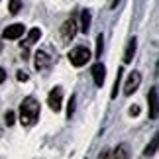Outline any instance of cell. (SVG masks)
<instances>
[{
	"label": "cell",
	"instance_id": "obj_1",
	"mask_svg": "<svg viewBox=\"0 0 159 159\" xmlns=\"http://www.w3.org/2000/svg\"><path fill=\"white\" fill-rule=\"evenodd\" d=\"M39 116V102L34 96L24 98V102L20 104V122L22 126H32Z\"/></svg>",
	"mask_w": 159,
	"mask_h": 159
},
{
	"label": "cell",
	"instance_id": "obj_2",
	"mask_svg": "<svg viewBox=\"0 0 159 159\" xmlns=\"http://www.w3.org/2000/svg\"><path fill=\"white\" fill-rule=\"evenodd\" d=\"M89 59H90V51L87 47H75V49L69 53V61H71V65H75V67H83Z\"/></svg>",
	"mask_w": 159,
	"mask_h": 159
},
{
	"label": "cell",
	"instance_id": "obj_3",
	"mask_svg": "<svg viewBox=\"0 0 159 159\" xmlns=\"http://www.w3.org/2000/svg\"><path fill=\"white\" fill-rule=\"evenodd\" d=\"M61 102H63V90H61L59 87H55L49 93V96H47V104H49L51 110L59 112V110H61Z\"/></svg>",
	"mask_w": 159,
	"mask_h": 159
},
{
	"label": "cell",
	"instance_id": "obj_4",
	"mask_svg": "<svg viewBox=\"0 0 159 159\" xmlns=\"http://www.w3.org/2000/svg\"><path fill=\"white\" fill-rule=\"evenodd\" d=\"M139 83H142V75H139L138 71H134L130 77H128V83H126V87H124V94H134L138 90V87H139Z\"/></svg>",
	"mask_w": 159,
	"mask_h": 159
},
{
	"label": "cell",
	"instance_id": "obj_5",
	"mask_svg": "<svg viewBox=\"0 0 159 159\" xmlns=\"http://www.w3.org/2000/svg\"><path fill=\"white\" fill-rule=\"evenodd\" d=\"M24 24H12L4 30V39H18L20 35H24Z\"/></svg>",
	"mask_w": 159,
	"mask_h": 159
},
{
	"label": "cell",
	"instance_id": "obj_6",
	"mask_svg": "<svg viewBox=\"0 0 159 159\" xmlns=\"http://www.w3.org/2000/svg\"><path fill=\"white\" fill-rule=\"evenodd\" d=\"M77 24H75V20H67L63 26H61V35H63V39L65 41H71L73 38H75V34H77Z\"/></svg>",
	"mask_w": 159,
	"mask_h": 159
},
{
	"label": "cell",
	"instance_id": "obj_7",
	"mask_svg": "<svg viewBox=\"0 0 159 159\" xmlns=\"http://www.w3.org/2000/svg\"><path fill=\"white\" fill-rule=\"evenodd\" d=\"M93 79H94V84L96 87H102L104 84V79H106V69L102 63H96L93 67Z\"/></svg>",
	"mask_w": 159,
	"mask_h": 159
},
{
	"label": "cell",
	"instance_id": "obj_8",
	"mask_svg": "<svg viewBox=\"0 0 159 159\" xmlns=\"http://www.w3.org/2000/svg\"><path fill=\"white\" fill-rule=\"evenodd\" d=\"M148 102H149V116L151 118H157V87H153L148 94Z\"/></svg>",
	"mask_w": 159,
	"mask_h": 159
},
{
	"label": "cell",
	"instance_id": "obj_9",
	"mask_svg": "<svg viewBox=\"0 0 159 159\" xmlns=\"http://www.w3.org/2000/svg\"><path fill=\"white\" fill-rule=\"evenodd\" d=\"M136 49H138V39L132 38L130 43H128V47H126V53H124V63H132L134 55H136Z\"/></svg>",
	"mask_w": 159,
	"mask_h": 159
},
{
	"label": "cell",
	"instance_id": "obj_10",
	"mask_svg": "<svg viewBox=\"0 0 159 159\" xmlns=\"http://www.w3.org/2000/svg\"><path fill=\"white\" fill-rule=\"evenodd\" d=\"M49 63H51V59H49V55H47L45 51L35 53V69H45Z\"/></svg>",
	"mask_w": 159,
	"mask_h": 159
},
{
	"label": "cell",
	"instance_id": "obj_11",
	"mask_svg": "<svg viewBox=\"0 0 159 159\" xmlns=\"http://www.w3.org/2000/svg\"><path fill=\"white\" fill-rule=\"evenodd\" d=\"M81 32L87 34L89 32V28H90V12L89 10H83V14H81Z\"/></svg>",
	"mask_w": 159,
	"mask_h": 159
},
{
	"label": "cell",
	"instance_id": "obj_12",
	"mask_svg": "<svg viewBox=\"0 0 159 159\" xmlns=\"http://www.w3.org/2000/svg\"><path fill=\"white\" fill-rule=\"evenodd\" d=\"M41 38V32L38 28H34V30H30V34H28V43H35Z\"/></svg>",
	"mask_w": 159,
	"mask_h": 159
},
{
	"label": "cell",
	"instance_id": "obj_13",
	"mask_svg": "<svg viewBox=\"0 0 159 159\" xmlns=\"http://www.w3.org/2000/svg\"><path fill=\"white\" fill-rule=\"evenodd\" d=\"M8 10H10V14H18L22 10V0H10Z\"/></svg>",
	"mask_w": 159,
	"mask_h": 159
},
{
	"label": "cell",
	"instance_id": "obj_14",
	"mask_svg": "<svg viewBox=\"0 0 159 159\" xmlns=\"http://www.w3.org/2000/svg\"><path fill=\"white\" fill-rule=\"evenodd\" d=\"M155 149H157V138H153V139H151V143L148 145V148H145L143 155H145V157H148V155H153V153H155Z\"/></svg>",
	"mask_w": 159,
	"mask_h": 159
},
{
	"label": "cell",
	"instance_id": "obj_15",
	"mask_svg": "<svg viewBox=\"0 0 159 159\" xmlns=\"http://www.w3.org/2000/svg\"><path fill=\"white\" fill-rule=\"evenodd\" d=\"M4 122H6V126H12L16 122V114L12 112V110H8V112H6V116H4Z\"/></svg>",
	"mask_w": 159,
	"mask_h": 159
},
{
	"label": "cell",
	"instance_id": "obj_16",
	"mask_svg": "<svg viewBox=\"0 0 159 159\" xmlns=\"http://www.w3.org/2000/svg\"><path fill=\"white\" fill-rule=\"evenodd\" d=\"M120 81H122V69L118 71V75H116V83H114V90H112V98H116V94H118V87H120Z\"/></svg>",
	"mask_w": 159,
	"mask_h": 159
},
{
	"label": "cell",
	"instance_id": "obj_17",
	"mask_svg": "<svg viewBox=\"0 0 159 159\" xmlns=\"http://www.w3.org/2000/svg\"><path fill=\"white\" fill-rule=\"evenodd\" d=\"M102 41H104V38H102V34L96 38V57H100L102 55Z\"/></svg>",
	"mask_w": 159,
	"mask_h": 159
},
{
	"label": "cell",
	"instance_id": "obj_18",
	"mask_svg": "<svg viewBox=\"0 0 159 159\" xmlns=\"http://www.w3.org/2000/svg\"><path fill=\"white\" fill-rule=\"evenodd\" d=\"M73 112H75V96H71V100H69V110H67V116H73Z\"/></svg>",
	"mask_w": 159,
	"mask_h": 159
},
{
	"label": "cell",
	"instance_id": "obj_19",
	"mask_svg": "<svg viewBox=\"0 0 159 159\" xmlns=\"http://www.w3.org/2000/svg\"><path fill=\"white\" fill-rule=\"evenodd\" d=\"M18 81H28V75H26V73H24V71H18Z\"/></svg>",
	"mask_w": 159,
	"mask_h": 159
},
{
	"label": "cell",
	"instance_id": "obj_20",
	"mask_svg": "<svg viewBox=\"0 0 159 159\" xmlns=\"http://www.w3.org/2000/svg\"><path fill=\"white\" fill-rule=\"evenodd\" d=\"M114 155H120V157H128V153H124V148H118L116 149V153Z\"/></svg>",
	"mask_w": 159,
	"mask_h": 159
},
{
	"label": "cell",
	"instance_id": "obj_21",
	"mask_svg": "<svg viewBox=\"0 0 159 159\" xmlns=\"http://www.w3.org/2000/svg\"><path fill=\"white\" fill-rule=\"evenodd\" d=\"M130 114H132V116H138V114H139V106H132V108H130Z\"/></svg>",
	"mask_w": 159,
	"mask_h": 159
},
{
	"label": "cell",
	"instance_id": "obj_22",
	"mask_svg": "<svg viewBox=\"0 0 159 159\" xmlns=\"http://www.w3.org/2000/svg\"><path fill=\"white\" fill-rule=\"evenodd\" d=\"M4 81H6V71L0 67V83H4Z\"/></svg>",
	"mask_w": 159,
	"mask_h": 159
},
{
	"label": "cell",
	"instance_id": "obj_23",
	"mask_svg": "<svg viewBox=\"0 0 159 159\" xmlns=\"http://www.w3.org/2000/svg\"><path fill=\"white\" fill-rule=\"evenodd\" d=\"M118 2H120V0H112V8H116V6H118Z\"/></svg>",
	"mask_w": 159,
	"mask_h": 159
}]
</instances>
